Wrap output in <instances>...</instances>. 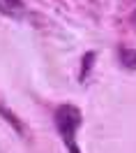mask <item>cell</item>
<instances>
[{"instance_id":"obj_1","label":"cell","mask_w":136,"mask_h":153,"mask_svg":"<svg viewBox=\"0 0 136 153\" xmlns=\"http://www.w3.org/2000/svg\"><path fill=\"white\" fill-rule=\"evenodd\" d=\"M81 121H83V114L76 105L72 102H62V105L56 107L53 111V123H56V130L62 137V142L67 146L69 153H81V149L76 146V130L81 128Z\"/></svg>"},{"instance_id":"obj_2","label":"cell","mask_w":136,"mask_h":153,"mask_svg":"<svg viewBox=\"0 0 136 153\" xmlns=\"http://www.w3.org/2000/svg\"><path fill=\"white\" fill-rule=\"evenodd\" d=\"M0 116H2V118H7V121L12 123V128H14V130H16L19 134H23V137H26V128H23V123H21V118H19L16 114H14L12 109H7L5 105H0Z\"/></svg>"},{"instance_id":"obj_3","label":"cell","mask_w":136,"mask_h":153,"mask_svg":"<svg viewBox=\"0 0 136 153\" xmlns=\"http://www.w3.org/2000/svg\"><path fill=\"white\" fill-rule=\"evenodd\" d=\"M118 56H120V63L127 70H136V51L127 47H118Z\"/></svg>"},{"instance_id":"obj_4","label":"cell","mask_w":136,"mask_h":153,"mask_svg":"<svg viewBox=\"0 0 136 153\" xmlns=\"http://www.w3.org/2000/svg\"><path fill=\"white\" fill-rule=\"evenodd\" d=\"M95 58H97L95 51H88L86 56L81 58V72H78V79H81V81H86V79H88L90 70H92V63H95Z\"/></svg>"},{"instance_id":"obj_5","label":"cell","mask_w":136,"mask_h":153,"mask_svg":"<svg viewBox=\"0 0 136 153\" xmlns=\"http://www.w3.org/2000/svg\"><path fill=\"white\" fill-rule=\"evenodd\" d=\"M23 10V0H0V12L5 14H16Z\"/></svg>"},{"instance_id":"obj_6","label":"cell","mask_w":136,"mask_h":153,"mask_svg":"<svg viewBox=\"0 0 136 153\" xmlns=\"http://www.w3.org/2000/svg\"><path fill=\"white\" fill-rule=\"evenodd\" d=\"M134 21H136V14H134Z\"/></svg>"}]
</instances>
